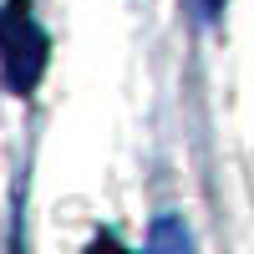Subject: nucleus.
Wrapping results in <instances>:
<instances>
[{"mask_svg": "<svg viewBox=\"0 0 254 254\" xmlns=\"http://www.w3.org/2000/svg\"><path fill=\"white\" fill-rule=\"evenodd\" d=\"M153 244H158V249H163V244H188V234H178L173 224H163L158 234H153Z\"/></svg>", "mask_w": 254, "mask_h": 254, "instance_id": "nucleus-2", "label": "nucleus"}, {"mask_svg": "<svg viewBox=\"0 0 254 254\" xmlns=\"http://www.w3.org/2000/svg\"><path fill=\"white\" fill-rule=\"evenodd\" d=\"M46 51L51 41L41 31V20L31 15V0H5V10H0V76L15 97H26L41 81Z\"/></svg>", "mask_w": 254, "mask_h": 254, "instance_id": "nucleus-1", "label": "nucleus"}, {"mask_svg": "<svg viewBox=\"0 0 254 254\" xmlns=\"http://www.w3.org/2000/svg\"><path fill=\"white\" fill-rule=\"evenodd\" d=\"M193 10H198V20H214L224 10V0H193Z\"/></svg>", "mask_w": 254, "mask_h": 254, "instance_id": "nucleus-3", "label": "nucleus"}]
</instances>
